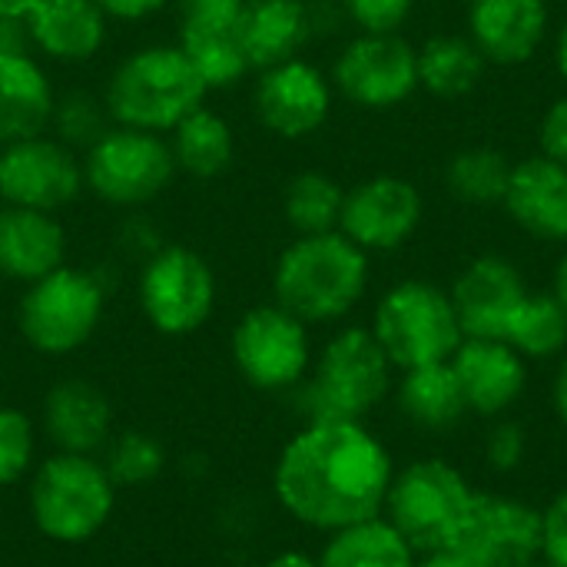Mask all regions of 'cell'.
Returning <instances> with one entry per match:
<instances>
[{"instance_id":"6da1fadb","label":"cell","mask_w":567,"mask_h":567,"mask_svg":"<svg viewBox=\"0 0 567 567\" xmlns=\"http://www.w3.org/2000/svg\"><path fill=\"white\" fill-rule=\"evenodd\" d=\"M395 465L362 422H306L276 462V498L306 528L339 532L382 515Z\"/></svg>"},{"instance_id":"7a4b0ae2","label":"cell","mask_w":567,"mask_h":567,"mask_svg":"<svg viewBox=\"0 0 567 567\" xmlns=\"http://www.w3.org/2000/svg\"><path fill=\"white\" fill-rule=\"evenodd\" d=\"M369 289V252L339 229L292 239L276 259V302L302 319L322 326L349 316Z\"/></svg>"},{"instance_id":"3957f363","label":"cell","mask_w":567,"mask_h":567,"mask_svg":"<svg viewBox=\"0 0 567 567\" xmlns=\"http://www.w3.org/2000/svg\"><path fill=\"white\" fill-rule=\"evenodd\" d=\"M209 86L179 43H153L130 53L106 83V113L120 126L166 133L203 106Z\"/></svg>"},{"instance_id":"277c9868","label":"cell","mask_w":567,"mask_h":567,"mask_svg":"<svg viewBox=\"0 0 567 567\" xmlns=\"http://www.w3.org/2000/svg\"><path fill=\"white\" fill-rule=\"evenodd\" d=\"M392 372L395 365L372 329L349 326L336 332L299 392L306 422H362L392 392Z\"/></svg>"},{"instance_id":"5b68a950","label":"cell","mask_w":567,"mask_h":567,"mask_svg":"<svg viewBox=\"0 0 567 567\" xmlns=\"http://www.w3.org/2000/svg\"><path fill=\"white\" fill-rule=\"evenodd\" d=\"M475 488L445 458H419L392 475L382 518L409 542L415 555H429L458 542Z\"/></svg>"},{"instance_id":"8992f818","label":"cell","mask_w":567,"mask_h":567,"mask_svg":"<svg viewBox=\"0 0 567 567\" xmlns=\"http://www.w3.org/2000/svg\"><path fill=\"white\" fill-rule=\"evenodd\" d=\"M372 336L399 372L449 362L465 342L449 289L429 279L395 282L375 306Z\"/></svg>"},{"instance_id":"52a82bcc","label":"cell","mask_w":567,"mask_h":567,"mask_svg":"<svg viewBox=\"0 0 567 567\" xmlns=\"http://www.w3.org/2000/svg\"><path fill=\"white\" fill-rule=\"evenodd\" d=\"M113 505L116 485L90 455L60 452L47 458L30 482L33 525L60 545L90 542L110 522Z\"/></svg>"},{"instance_id":"ba28073f","label":"cell","mask_w":567,"mask_h":567,"mask_svg":"<svg viewBox=\"0 0 567 567\" xmlns=\"http://www.w3.org/2000/svg\"><path fill=\"white\" fill-rule=\"evenodd\" d=\"M103 319V286L93 272L60 266L30 282L20 299V332L43 355L76 352Z\"/></svg>"},{"instance_id":"9c48e42d","label":"cell","mask_w":567,"mask_h":567,"mask_svg":"<svg viewBox=\"0 0 567 567\" xmlns=\"http://www.w3.org/2000/svg\"><path fill=\"white\" fill-rule=\"evenodd\" d=\"M176 173L169 143L159 133L113 126L83 159V186L110 206H143L156 199Z\"/></svg>"},{"instance_id":"30bf717a","label":"cell","mask_w":567,"mask_h":567,"mask_svg":"<svg viewBox=\"0 0 567 567\" xmlns=\"http://www.w3.org/2000/svg\"><path fill=\"white\" fill-rule=\"evenodd\" d=\"M140 306L163 336L196 332L216 306L213 266L189 246L156 249L140 276Z\"/></svg>"},{"instance_id":"8fae6325","label":"cell","mask_w":567,"mask_h":567,"mask_svg":"<svg viewBox=\"0 0 567 567\" xmlns=\"http://www.w3.org/2000/svg\"><path fill=\"white\" fill-rule=\"evenodd\" d=\"M233 362L256 389H292L306 379L312 362L309 329L279 302L256 306L233 329Z\"/></svg>"},{"instance_id":"7c38bea8","label":"cell","mask_w":567,"mask_h":567,"mask_svg":"<svg viewBox=\"0 0 567 567\" xmlns=\"http://www.w3.org/2000/svg\"><path fill=\"white\" fill-rule=\"evenodd\" d=\"M332 86L362 110H392L419 90V50L399 33H359L336 56Z\"/></svg>"},{"instance_id":"4fadbf2b","label":"cell","mask_w":567,"mask_h":567,"mask_svg":"<svg viewBox=\"0 0 567 567\" xmlns=\"http://www.w3.org/2000/svg\"><path fill=\"white\" fill-rule=\"evenodd\" d=\"M422 216V193L402 176L379 173L346 193L339 233L365 252H392L419 233Z\"/></svg>"},{"instance_id":"5bb4252c","label":"cell","mask_w":567,"mask_h":567,"mask_svg":"<svg viewBox=\"0 0 567 567\" xmlns=\"http://www.w3.org/2000/svg\"><path fill=\"white\" fill-rule=\"evenodd\" d=\"M83 189V163L73 150L50 136H30L0 146V199L7 206H27L53 213L73 203Z\"/></svg>"},{"instance_id":"9a60e30c","label":"cell","mask_w":567,"mask_h":567,"mask_svg":"<svg viewBox=\"0 0 567 567\" xmlns=\"http://www.w3.org/2000/svg\"><path fill=\"white\" fill-rule=\"evenodd\" d=\"M252 106L269 133L282 140H302L329 120L332 83L319 66L296 56L259 73Z\"/></svg>"},{"instance_id":"2e32d148","label":"cell","mask_w":567,"mask_h":567,"mask_svg":"<svg viewBox=\"0 0 567 567\" xmlns=\"http://www.w3.org/2000/svg\"><path fill=\"white\" fill-rule=\"evenodd\" d=\"M488 567H522L542 558V512L522 498L475 492L468 522L455 542Z\"/></svg>"},{"instance_id":"e0dca14e","label":"cell","mask_w":567,"mask_h":567,"mask_svg":"<svg viewBox=\"0 0 567 567\" xmlns=\"http://www.w3.org/2000/svg\"><path fill=\"white\" fill-rule=\"evenodd\" d=\"M528 292L518 266L495 252L472 259L449 289L465 339H505Z\"/></svg>"},{"instance_id":"ac0fdd59","label":"cell","mask_w":567,"mask_h":567,"mask_svg":"<svg viewBox=\"0 0 567 567\" xmlns=\"http://www.w3.org/2000/svg\"><path fill=\"white\" fill-rule=\"evenodd\" d=\"M449 365L468 412L482 419H505L528 389V362L505 339H465Z\"/></svg>"},{"instance_id":"d6986e66","label":"cell","mask_w":567,"mask_h":567,"mask_svg":"<svg viewBox=\"0 0 567 567\" xmlns=\"http://www.w3.org/2000/svg\"><path fill=\"white\" fill-rule=\"evenodd\" d=\"M548 0H468V40L495 66H522L545 47Z\"/></svg>"},{"instance_id":"ffe728a7","label":"cell","mask_w":567,"mask_h":567,"mask_svg":"<svg viewBox=\"0 0 567 567\" xmlns=\"http://www.w3.org/2000/svg\"><path fill=\"white\" fill-rule=\"evenodd\" d=\"M502 206L528 236L567 243V166L545 153L515 163Z\"/></svg>"},{"instance_id":"44dd1931","label":"cell","mask_w":567,"mask_h":567,"mask_svg":"<svg viewBox=\"0 0 567 567\" xmlns=\"http://www.w3.org/2000/svg\"><path fill=\"white\" fill-rule=\"evenodd\" d=\"M66 256V233L53 213L27 206H0V276L37 282L60 269Z\"/></svg>"},{"instance_id":"7402d4cb","label":"cell","mask_w":567,"mask_h":567,"mask_svg":"<svg viewBox=\"0 0 567 567\" xmlns=\"http://www.w3.org/2000/svg\"><path fill=\"white\" fill-rule=\"evenodd\" d=\"M43 429L60 452L93 455L110 442V399L83 379H66L43 399Z\"/></svg>"},{"instance_id":"603a6c76","label":"cell","mask_w":567,"mask_h":567,"mask_svg":"<svg viewBox=\"0 0 567 567\" xmlns=\"http://www.w3.org/2000/svg\"><path fill=\"white\" fill-rule=\"evenodd\" d=\"M106 13L96 0H40L27 17V33L37 50L60 63L93 60L106 43Z\"/></svg>"},{"instance_id":"cb8c5ba5","label":"cell","mask_w":567,"mask_h":567,"mask_svg":"<svg viewBox=\"0 0 567 567\" xmlns=\"http://www.w3.org/2000/svg\"><path fill=\"white\" fill-rule=\"evenodd\" d=\"M312 33V10L306 0H249L239 40L252 70H269L296 60Z\"/></svg>"},{"instance_id":"d4e9b609","label":"cell","mask_w":567,"mask_h":567,"mask_svg":"<svg viewBox=\"0 0 567 567\" xmlns=\"http://www.w3.org/2000/svg\"><path fill=\"white\" fill-rule=\"evenodd\" d=\"M53 90L27 53H0V146L40 136L53 123Z\"/></svg>"},{"instance_id":"484cf974","label":"cell","mask_w":567,"mask_h":567,"mask_svg":"<svg viewBox=\"0 0 567 567\" xmlns=\"http://www.w3.org/2000/svg\"><path fill=\"white\" fill-rule=\"evenodd\" d=\"M395 402L412 425L429 429V432H449L468 415L462 385L449 362L402 372L395 385Z\"/></svg>"},{"instance_id":"4316f807","label":"cell","mask_w":567,"mask_h":567,"mask_svg":"<svg viewBox=\"0 0 567 567\" xmlns=\"http://www.w3.org/2000/svg\"><path fill=\"white\" fill-rule=\"evenodd\" d=\"M316 561L319 567H415L419 555L379 515L332 532Z\"/></svg>"},{"instance_id":"83f0119b","label":"cell","mask_w":567,"mask_h":567,"mask_svg":"<svg viewBox=\"0 0 567 567\" xmlns=\"http://www.w3.org/2000/svg\"><path fill=\"white\" fill-rule=\"evenodd\" d=\"M488 60L482 50L458 33H439L419 47V86L442 100H458L472 93L485 76Z\"/></svg>"},{"instance_id":"f1b7e54d","label":"cell","mask_w":567,"mask_h":567,"mask_svg":"<svg viewBox=\"0 0 567 567\" xmlns=\"http://www.w3.org/2000/svg\"><path fill=\"white\" fill-rule=\"evenodd\" d=\"M169 133H173L169 150H173L176 169H183L196 179H213V176L226 173L233 156H236L233 126L206 106L193 110Z\"/></svg>"},{"instance_id":"f546056e","label":"cell","mask_w":567,"mask_h":567,"mask_svg":"<svg viewBox=\"0 0 567 567\" xmlns=\"http://www.w3.org/2000/svg\"><path fill=\"white\" fill-rule=\"evenodd\" d=\"M505 342L525 359H558L567 352V312L555 292H528L518 306Z\"/></svg>"},{"instance_id":"4dcf8cb0","label":"cell","mask_w":567,"mask_h":567,"mask_svg":"<svg viewBox=\"0 0 567 567\" xmlns=\"http://www.w3.org/2000/svg\"><path fill=\"white\" fill-rule=\"evenodd\" d=\"M179 47L209 90H226L252 70L239 27H179Z\"/></svg>"},{"instance_id":"1f68e13d","label":"cell","mask_w":567,"mask_h":567,"mask_svg":"<svg viewBox=\"0 0 567 567\" xmlns=\"http://www.w3.org/2000/svg\"><path fill=\"white\" fill-rule=\"evenodd\" d=\"M342 199H346V189L332 176L319 169H306L286 183L282 213H286V223L299 236H319V233L339 229Z\"/></svg>"},{"instance_id":"d6a6232c","label":"cell","mask_w":567,"mask_h":567,"mask_svg":"<svg viewBox=\"0 0 567 567\" xmlns=\"http://www.w3.org/2000/svg\"><path fill=\"white\" fill-rule=\"evenodd\" d=\"M512 166L515 163L502 150L468 146V150H458L449 159L445 183H449V193L455 199L472 203V206H492V203L505 199V189H508V179H512Z\"/></svg>"},{"instance_id":"836d02e7","label":"cell","mask_w":567,"mask_h":567,"mask_svg":"<svg viewBox=\"0 0 567 567\" xmlns=\"http://www.w3.org/2000/svg\"><path fill=\"white\" fill-rule=\"evenodd\" d=\"M103 468L113 485H146L163 472V449L143 432H126L106 449Z\"/></svg>"},{"instance_id":"e575fe53","label":"cell","mask_w":567,"mask_h":567,"mask_svg":"<svg viewBox=\"0 0 567 567\" xmlns=\"http://www.w3.org/2000/svg\"><path fill=\"white\" fill-rule=\"evenodd\" d=\"M106 103H96L93 96L86 93H70L63 103L53 106V123L60 130V143L73 146V143H83L86 150L106 133Z\"/></svg>"},{"instance_id":"d590c367","label":"cell","mask_w":567,"mask_h":567,"mask_svg":"<svg viewBox=\"0 0 567 567\" xmlns=\"http://www.w3.org/2000/svg\"><path fill=\"white\" fill-rule=\"evenodd\" d=\"M33 458V425L23 412L0 405V488L13 485Z\"/></svg>"},{"instance_id":"8d00e7d4","label":"cell","mask_w":567,"mask_h":567,"mask_svg":"<svg viewBox=\"0 0 567 567\" xmlns=\"http://www.w3.org/2000/svg\"><path fill=\"white\" fill-rule=\"evenodd\" d=\"M528 458V432L522 422L512 419H495V425L485 435V462L498 475H512L525 465Z\"/></svg>"},{"instance_id":"74e56055","label":"cell","mask_w":567,"mask_h":567,"mask_svg":"<svg viewBox=\"0 0 567 567\" xmlns=\"http://www.w3.org/2000/svg\"><path fill=\"white\" fill-rule=\"evenodd\" d=\"M346 17L362 33H399V27L409 20L415 0H339Z\"/></svg>"},{"instance_id":"f35d334b","label":"cell","mask_w":567,"mask_h":567,"mask_svg":"<svg viewBox=\"0 0 567 567\" xmlns=\"http://www.w3.org/2000/svg\"><path fill=\"white\" fill-rule=\"evenodd\" d=\"M249 0H179V27H239Z\"/></svg>"},{"instance_id":"ab89813d","label":"cell","mask_w":567,"mask_h":567,"mask_svg":"<svg viewBox=\"0 0 567 567\" xmlns=\"http://www.w3.org/2000/svg\"><path fill=\"white\" fill-rule=\"evenodd\" d=\"M542 558L551 567H567V488L542 512Z\"/></svg>"},{"instance_id":"60d3db41","label":"cell","mask_w":567,"mask_h":567,"mask_svg":"<svg viewBox=\"0 0 567 567\" xmlns=\"http://www.w3.org/2000/svg\"><path fill=\"white\" fill-rule=\"evenodd\" d=\"M538 143H542V153L565 163L567 166V93L558 96L548 113L542 116V126H538Z\"/></svg>"},{"instance_id":"b9f144b4","label":"cell","mask_w":567,"mask_h":567,"mask_svg":"<svg viewBox=\"0 0 567 567\" xmlns=\"http://www.w3.org/2000/svg\"><path fill=\"white\" fill-rule=\"evenodd\" d=\"M169 0H96V7L113 20H143L163 10Z\"/></svg>"},{"instance_id":"7bdbcfd3","label":"cell","mask_w":567,"mask_h":567,"mask_svg":"<svg viewBox=\"0 0 567 567\" xmlns=\"http://www.w3.org/2000/svg\"><path fill=\"white\" fill-rule=\"evenodd\" d=\"M415 567H488L482 558H475L472 551L458 548V545H449V548H439V551H429V555H419Z\"/></svg>"},{"instance_id":"ee69618b","label":"cell","mask_w":567,"mask_h":567,"mask_svg":"<svg viewBox=\"0 0 567 567\" xmlns=\"http://www.w3.org/2000/svg\"><path fill=\"white\" fill-rule=\"evenodd\" d=\"M551 402H555V412L561 419V425L567 429V352L561 355V365L555 372V385H551Z\"/></svg>"},{"instance_id":"f6af8a7d","label":"cell","mask_w":567,"mask_h":567,"mask_svg":"<svg viewBox=\"0 0 567 567\" xmlns=\"http://www.w3.org/2000/svg\"><path fill=\"white\" fill-rule=\"evenodd\" d=\"M40 0H0V17H10V20H27L30 10L37 7Z\"/></svg>"},{"instance_id":"bcb514c9","label":"cell","mask_w":567,"mask_h":567,"mask_svg":"<svg viewBox=\"0 0 567 567\" xmlns=\"http://www.w3.org/2000/svg\"><path fill=\"white\" fill-rule=\"evenodd\" d=\"M266 567H319V561L309 558V555H302V551H282V555H276Z\"/></svg>"},{"instance_id":"7dc6e473","label":"cell","mask_w":567,"mask_h":567,"mask_svg":"<svg viewBox=\"0 0 567 567\" xmlns=\"http://www.w3.org/2000/svg\"><path fill=\"white\" fill-rule=\"evenodd\" d=\"M555 66H558L561 80H565V83H567V20H565V23H561L558 37H555Z\"/></svg>"},{"instance_id":"c3c4849f","label":"cell","mask_w":567,"mask_h":567,"mask_svg":"<svg viewBox=\"0 0 567 567\" xmlns=\"http://www.w3.org/2000/svg\"><path fill=\"white\" fill-rule=\"evenodd\" d=\"M551 292L558 296V302L565 306V312H567V252L561 256L558 269H555V289H551Z\"/></svg>"},{"instance_id":"681fc988","label":"cell","mask_w":567,"mask_h":567,"mask_svg":"<svg viewBox=\"0 0 567 567\" xmlns=\"http://www.w3.org/2000/svg\"><path fill=\"white\" fill-rule=\"evenodd\" d=\"M522 567H551L545 558H538V561H532V565H522Z\"/></svg>"}]
</instances>
